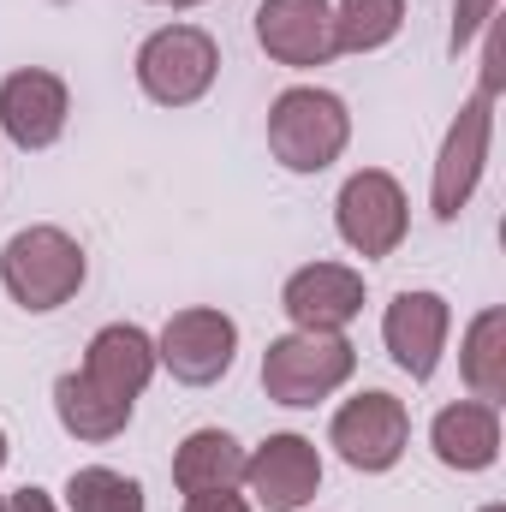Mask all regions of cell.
Returning a JSON list of instances; mask_svg holds the SVG:
<instances>
[{
	"label": "cell",
	"instance_id": "obj_1",
	"mask_svg": "<svg viewBox=\"0 0 506 512\" xmlns=\"http://www.w3.org/2000/svg\"><path fill=\"white\" fill-rule=\"evenodd\" d=\"M155 376V340L131 322H114L90 340L84 370L54 382V411L66 423V435L78 441H114L131 423L137 393Z\"/></svg>",
	"mask_w": 506,
	"mask_h": 512
},
{
	"label": "cell",
	"instance_id": "obj_2",
	"mask_svg": "<svg viewBox=\"0 0 506 512\" xmlns=\"http://www.w3.org/2000/svg\"><path fill=\"white\" fill-rule=\"evenodd\" d=\"M346 137H352V114H346V102L334 90L298 84V90H280L274 108H268V149H274V161L286 173H322V167H334L340 149H346Z\"/></svg>",
	"mask_w": 506,
	"mask_h": 512
},
{
	"label": "cell",
	"instance_id": "obj_3",
	"mask_svg": "<svg viewBox=\"0 0 506 512\" xmlns=\"http://www.w3.org/2000/svg\"><path fill=\"white\" fill-rule=\"evenodd\" d=\"M0 280L24 310H60L84 286V245L60 227H24L0 251Z\"/></svg>",
	"mask_w": 506,
	"mask_h": 512
},
{
	"label": "cell",
	"instance_id": "obj_4",
	"mask_svg": "<svg viewBox=\"0 0 506 512\" xmlns=\"http://www.w3.org/2000/svg\"><path fill=\"white\" fill-rule=\"evenodd\" d=\"M358 370V352L346 334H286V340H268L262 352V387L274 405H316L328 399L334 387L352 382Z\"/></svg>",
	"mask_w": 506,
	"mask_h": 512
},
{
	"label": "cell",
	"instance_id": "obj_5",
	"mask_svg": "<svg viewBox=\"0 0 506 512\" xmlns=\"http://www.w3.org/2000/svg\"><path fill=\"white\" fill-rule=\"evenodd\" d=\"M215 72H221V48L197 24H167L137 48V84L161 108H191L197 96H209Z\"/></svg>",
	"mask_w": 506,
	"mask_h": 512
},
{
	"label": "cell",
	"instance_id": "obj_6",
	"mask_svg": "<svg viewBox=\"0 0 506 512\" xmlns=\"http://www.w3.org/2000/svg\"><path fill=\"white\" fill-rule=\"evenodd\" d=\"M495 96L501 84H477V96L459 108V120L447 126V143H441V161H435V185H429V209L441 221H453L477 179H483V161H489V131H495Z\"/></svg>",
	"mask_w": 506,
	"mask_h": 512
},
{
	"label": "cell",
	"instance_id": "obj_7",
	"mask_svg": "<svg viewBox=\"0 0 506 512\" xmlns=\"http://www.w3.org/2000/svg\"><path fill=\"white\" fill-rule=\"evenodd\" d=\"M328 441L340 447V459L352 471H393L399 453H405V441H411V417H405V405L393 393L370 387V393H358V399H346L334 411Z\"/></svg>",
	"mask_w": 506,
	"mask_h": 512
},
{
	"label": "cell",
	"instance_id": "obj_8",
	"mask_svg": "<svg viewBox=\"0 0 506 512\" xmlns=\"http://www.w3.org/2000/svg\"><path fill=\"white\" fill-rule=\"evenodd\" d=\"M334 221H340V239L358 256H393L405 239V191L393 173L364 167L340 185V203H334Z\"/></svg>",
	"mask_w": 506,
	"mask_h": 512
},
{
	"label": "cell",
	"instance_id": "obj_9",
	"mask_svg": "<svg viewBox=\"0 0 506 512\" xmlns=\"http://www.w3.org/2000/svg\"><path fill=\"white\" fill-rule=\"evenodd\" d=\"M239 352V322L221 310H179L167 316L161 340H155V364H167L185 387H209L233 370Z\"/></svg>",
	"mask_w": 506,
	"mask_h": 512
},
{
	"label": "cell",
	"instance_id": "obj_10",
	"mask_svg": "<svg viewBox=\"0 0 506 512\" xmlns=\"http://www.w3.org/2000/svg\"><path fill=\"white\" fill-rule=\"evenodd\" d=\"M447 328H453V310L441 292H399L381 316V340L393 352V364L411 376V382H429L435 364H441V346H447Z\"/></svg>",
	"mask_w": 506,
	"mask_h": 512
},
{
	"label": "cell",
	"instance_id": "obj_11",
	"mask_svg": "<svg viewBox=\"0 0 506 512\" xmlns=\"http://www.w3.org/2000/svg\"><path fill=\"white\" fill-rule=\"evenodd\" d=\"M256 42L280 66H328L334 60V6L328 0H262Z\"/></svg>",
	"mask_w": 506,
	"mask_h": 512
},
{
	"label": "cell",
	"instance_id": "obj_12",
	"mask_svg": "<svg viewBox=\"0 0 506 512\" xmlns=\"http://www.w3.org/2000/svg\"><path fill=\"white\" fill-rule=\"evenodd\" d=\"M280 304L304 334H340L364 310V274L346 268V262H310L286 280Z\"/></svg>",
	"mask_w": 506,
	"mask_h": 512
},
{
	"label": "cell",
	"instance_id": "obj_13",
	"mask_svg": "<svg viewBox=\"0 0 506 512\" xmlns=\"http://www.w3.org/2000/svg\"><path fill=\"white\" fill-rule=\"evenodd\" d=\"M66 114H72V96L54 72L42 66H24L0 84V131L18 143V149H48L60 131H66Z\"/></svg>",
	"mask_w": 506,
	"mask_h": 512
},
{
	"label": "cell",
	"instance_id": "obj_14",
	"mask_svg": "<svg viewBox=\"0 0 506 512\" xmlns=\"http://www.w3.org/2000/svg\"><path fill=\"white\" fill-rule=\"evenodd\" d=\"M245 483L268 512H292L322 489V459L304 435H268L245 459Z\"/></svg>",
	"mask_w": 506,
	"mask_h": 512
},
{
	"label": "cell",
	"instance_id": "obj_15",
	"mask_svg": "<svg viewBox=\"0 0 506 512\" xmlns=\"http://www.w3.org/2000/svg\"><path fill=\"white\" fill-rule=\"evenodd\" d=\"M429 447H435V459L453 465V471H489L495 453H501V417H495V405H483V399L447 405V411L429 423Z\"/></svg>",
	"mask_w": 506,
	"mask_h": 512
},
{
	"label": "cell",
	"instance_id": "obj_16",
	"mask_svg": "<svg viewBox=\"0 0 506 512\" xmlns=\"http://www.w3.org/2000/svg\"><path fill=\"white\" fill-rule=\"evenodd\" d=\"M173 483H179L185 501L239 489V483H245V447H239L227 429H197V435H185L179 453H173Z\"/></svg>",
	"mask_w": 506,
	"mask_h": 512
},
{
	"label": "cell",
	"instance_id": "obj_17",
	"mask_svg": "<svg viewBox=\"0 0 506 512\" xmlns=\"http://www.w3.org/2000/svg\"><path fill=\"white\" fill-rule=\"evenodd\" d=\"M465 382L483 405H501L506 399V316L501 310H483L465 334Z\"/></svg>",
	"mask_w": 506,
	"mask_h": 512
},
{
	"label": "cell",
	"instance_id": "obj_18",
	"mask_svg": "<svg viewBox=\"0 0 506 512\" xmlns=\"http://www.w3.org/2000/svg\"><path fill=\"white\" fill-rule=\"evenodd\" d=\"M405 24V0H340L334 6V54H376Z\"/></svg>",
	"mask_w": 506,
	"mask_h": 512
},
{
	"label": "cell",
	"instance_id": "obj_19",
	"mask_svg": "<svg viewBox=\"0 0 506 512\" xmlns=\"http://www.w3.org/2000/svg\"><path fill=\"white\" fill-rule=\"evenodd\" d=\"M66 507L72 512H143V489L131 477H120V471H108V465H84L66 483Z\"/></svg>",
	"mask_w": 506,
	"mask_h": 512
},
{
	"label": "cell",
	"instance_id": "obj_20",
	"mask_svg": "<svg viewBox=\"0 0 506 512\" xmlns=\"http://www.w3.org/2000/svg\"><path fill=\"white\" fill-rule=\"evenodd\" d=\"M495 6H501V0H453V54L471 48V36H477L483 24H495Z\"/></svg>",
	"mask_w": 506,
	"mask_h": 512
},
{
	"label": "cell",
	"instance_id": "obj_21",
	"mask_svg": "<svg viewBox=\"0 0 506 512\" xmlns=\"http://www.w3.org/2000/svg\"><path fill=\"white\" fill-rule=\"evenodd\" d=\"M185 512H251L233 489H221V495H197V501H185Z\"/></svg>",
	"mask_w": 506,
	"mask_h": 512
},
{
	"label": "cell",
	"instance_id": "obj_22",
	"mask_svg": "<svg viewBox=\"0 0 506 512\" xmlns=\"http://www.w3.org/2000/svg\"><path fill=\"white\" fill-rule=\"evenodd\" d=\"M6 512H54V501H48L42 489H18V495L6 501Z\"/></svg>",
	"mask_w": 506,
	"mask_h": 512
},
{
	"label": "cell",
	"instance_id": "obj_23",
	"mask_svg": "<svg viewBox=\"0 0 506 512\" xmlns=\"http://www.w3.org/2000/svg\"><path fill=\"white\" fill-rule=\"evenodd\" d=\"M0 465H6V429H0Z\"/></svg>",
	"mask_w": 506,
	"mask_h": 512
},
{
	"label": "cell",
	"instance_id": "obj_24",
	"mask_svg": "<svg viewBox=\"0 0 506 512\" xmlns=\"http://www.w3.org/2000/svg\"><path fill=\"white\" fill-rule=\"evenodd\" d=\"M173 6H203V0H173Z\"/></svg>",
	"mask_w": 506,
	"mask_h": 512
},
{
	"label": "cell",
	"instance_id": "obj_25",
	"mask_svg": "<svg viewBox=\"0 0 506 512\" xmlns=\"http://www.w3.org/2000/svg\"><path fill=\"white\" fill-rule=\"evenodd\" d=\"M483 512H506V507H483Z\"/></svg>",
	"mask_w": 506,
	"mask_h": 512
},
{
	"label": "cell",
	"instance_id": "obj_26",
	"mask_svg": "<svg viewBox=\"0 0 506 512\" xmlns=\"http://www.w3.org/2000/svg\"><path fill=\"white\" fill-rule=\"evenodd\" d=\"M0 512H6V501H0Z\"/></svg>",
	"mask_w": 506,
	"mask_h": 512
}]
</instances>
